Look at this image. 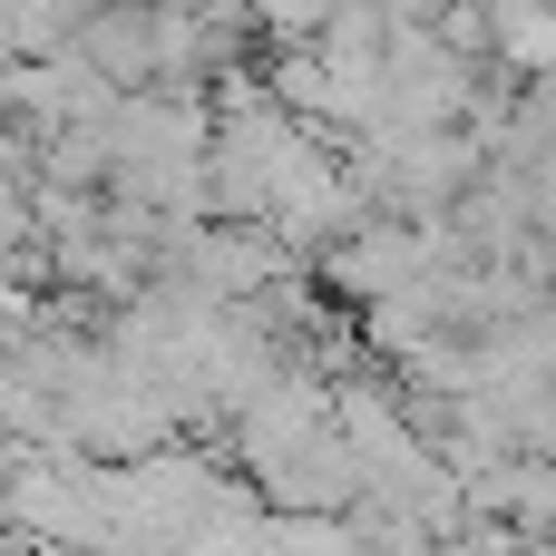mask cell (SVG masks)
Listing matches in <instances>:
<instances>
[{
  "label": "cell",
  "mask_w": 556,
  "mask_h": 556,
  "mask_svg": "<svg viewBox=\"0 0 556 556\" xmlns=\"http://www.w3.org/2000/svg\"><path fill=\"white\" fill-rule=\"evenodd\" d=\"M254 489H264L274 508H303V518H342V508L362 498V459H352V440L323 420V430H313L303 450H283Z\"/></svg>",
  "instance_id": "6da1fadb"
},
{
  "label": "cell",
  "mask_w": 556,
  "mask_h": 556,
  "mask_svg": "<svg viewBox=\"0 0 556 556\" xmlns=\"http://www.w3.org/2000/svg\"><path fill=\"white\" fill-rule=\"evenodd\" d=\"M323 10H332V0H254V29H264L274 49H293V39L323 29Z\"/></svg>",
  "instance_id": "7a4b0ae2"
}]
</instances>
